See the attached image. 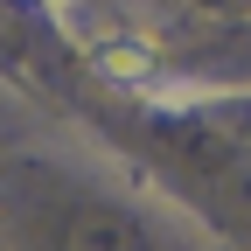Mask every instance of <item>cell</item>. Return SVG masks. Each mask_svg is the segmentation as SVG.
Instances as JSON below:
<instances>
[{
    "label": "cell",
    "instance_id": "cell-2",
    "mask_svg": "<svg viewBox=\"0 0 251 251\" xmlns=\"http://www.w3.org/2000/svg\"><path fill=\"white\" fill-rule=\"evenodd\" d=\"M49 14H56V28H63V35H70L84 56H91V49H105L112 35H126V28H133L126 14L98 7V0H49Z\"/></svg>",
    "mask_w": 251,
    "mask_h": 251
},
{
    "label": "cell",
    "instance_id": "cell-1",
    "mask_svg": "<svg viewBox=\"0 0 251 251\" xmlns=\"http://www.w3.org/2000/svg\"><path fill=\"white\" fill-rule=\"evenodd\" d=\"M91 70H98L105 84H126V91H153L161 84V49H153L147 28H126V35H112L105 49H91Z\"/></svg>",
    "mask_w": 251,
    "mask_h": 251
}]
</instances>
